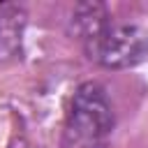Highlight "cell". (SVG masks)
I'll list each match as a JSON object with an SVG mask.
<instances>
[{
	"label": "cell",
	"mask_w": 148,
	"mask_h": 148,
	"mask_svg": "<svg viewBox=\"0 0 148 148\" xmlns=\"http://www.w3.org/2000/svg\"><path fill=\"white\" fill-rule=\"evenodd\" d=\"M113 132V109L106 90L86 81L74 90L69 113L65 120L62 146L65 148H106Z\"/></svg>",
	"instance_id": "1"
},
{
	"label": "cell",
	"mask_w": 148,
	"mask_h": 148,
	"mask_svg": "<svg viewBox=\"0 0 148 148\" xmlns=\"http://www.w3.org/2000/svg\"><path fill=\"white\" fill-rule=\"evenodd\" d=\"M83 44H86L88 58L109 69L134 67L148 56V37L136 25L109 23Z\"/></svg>",
	"instance_id": "2"
},
{
	"label": "cell",
	"mask_w": 148,
	"mask_h": 148,
	"mask_svg": "<svg viewBox=\"0 0 148 148\" xmlns=\"http://www.w3.org/2000/svg\"><path fill=\"white\" fill-rule=\"evenodd\" d=\"M25 25V12L16 5H0V58L16 56L21 51V35Z\"/></svg>",
	"instance_id": "3"
},
{
	"label": "cell",
	"mask_w": 148,
	"mask_h": 148,
	"mask_svg": "<svg viewBox=\"0 0 148 148\" xmlns=\"http://www.w3.org/2000/svg\"><path fill=\"white\" fill-rule=\"evenodd\" d=\"M104 25H109V14L104 9V5L97 2H86V5H76L72 12V30L86 42L92 35H97Z\"/></svg>",
	"instance_id": "4"
}]
</instances>
